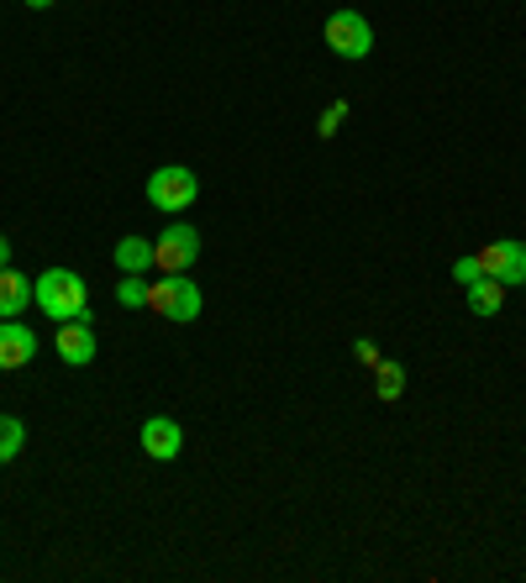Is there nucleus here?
I'll return each instance as SVG.
<instances>
[{
  "label": "nucleus",
  "mask_w": 526,
  "mask_h": 583,
  "mask_svg": "<svg viewBox=\"0 0 526 583\" xmlns=\"http://www.w3.org/2000/svg\"><path fill=\"white\" fill-rule=\"evenodd\" d=\"M53 347H59V358H64L69 368L95 363V326H90V316H80V321H59Z\"/></svg>",
  "instance_id": "nucleus-8"
},
{
  "label": "nucleus",
  "mask_w": 526,
  "mask_h": 583,
  "mask_svg": "<svg viewBox=\"0 0 526 583\" xmlns=\"http://www.w3.org/2000/svg\"><path fill=\"white\" fill-rule=\"evenodd\" d=\"M322 38H327V47L337 53V59H353V64L374 53V26L364 22V11H348V6L332 11L327 26H322Z\"/></svg>",
  "instance_id": "nucleus-2"
},
{
  "label": "nucleus",
  "mask_w": 526,
  "mask_h": 583,
  "mask_svg": "<svg viewBox=\"0 0 526 583\" xmlns=\"http://www.w3.org/2000/svg\"><path fill=\"white\" fill-rule=\"evenodd\" d=\"M474 258H480V274H490V279H501L505 289H516V284H526V242H516V237L490 242V247H480Z\"/></svg>",
  "instance_id": "nucleus-6"
},
{
  "label": "nucleus",
  "mask_w": 526,
  "mask_h": 583,
  "mask_svg": "<svg viewBox=\"0 0 526 583\" xmlns=\"http://www.w3.org/2000/svg\"><path fill=\"white\" fill-rule=\"evenodd\" d=\"M148 310L164 321H196L200 316V289L185 274H164L158 284H148Z\"/></svg>",
  "instance_id": "nucleus-3"
},
{
  "label": "nucleus",
  "mask_w": 526,
  "mask_h": 583,
  "mask_svg": "<svg viewBox=\"0 0 526 583\" xmlns=\"http://www.w3.org/2000/svg\"><path fill=\"white\" fill-rule=\"evenodd\" d=\"M32 300H38V295H32V279L17 274V268H0V321H17Z\"/></svg>",
  "instance_id": "nucleus-10"
},
{
  "label": "nucleus",
  "mask_w": 526,
  "mask_h": 583,
  "mask_svg": "<svg viewBox=\"0 0 526 583\" xmlns=\"http://www.w3.org/2000/svg\"><path fill=\"white\" fill-rule=\"evenodd\" d=\"M200 194V179L196 169H185V163H169V169H158L148 179V205L154 211H190Z\"/></svg>",
  "instance_id": "nucleus-4"
},
{
  "label": "nucleus",
  "mask_w": 526,
  "mask_h": 583,
  "mask_svg": "<svg viewBox=\"0 0 526 583\" xmlns=\"http://www.w3.org/2000/svg\"><path fill=\"white\" fill-rule=\"evenodd\" d=\"M116 300L127 305V310H143V305H148V284H143V274H127V279L116 284Z\"/></svg>",
  "instance_id": "nucleus-15"
},
{
  "label": "nucleus",
  "mask_w": 526,
  "mask_h": 583,
  "mask_svg": "<svg viewBox=\"0 0 526 583\" xmlns=\"http://www.w3.org/2000/svg\"><path fill=\"white\" fill-rule=\"evenodd\" d=\"M453 279L474 284V279H480V258H459V263H453Z\"/></svg>",
  "instance_id": "nucleus-18"
},
{
  "label": "nucleus",
  "mask_w": 526,
  "mask_h": 583,
  "mask_svg": "<svg viewBox=\"0 0 526 583\" xmlns=\"http://www.w3.org/2000/svg\"><path fill=\"white\" fill-rule=\"evenodd\" d=\"M0 268H11V237L0 232Z\"/></svg>",
  "instance_id": "nucleus-19"
},
{
  "label": "nucleus",
  "mask_w": 526,
  "mask_h": 583,
  "mask_svg": "<svg viewBox=\"0 0 526 583\" xmlns=\"http://www.w3.org/2000/svg\"><path fill=\"white\" fill-rule=\"evenodd\" d=\"M137 447L154 457V463H175L179 447H185V432H179V421H169V415H148L143 432H137Z\"/></svg>",
  "instance_id": "nucleus-7"
},
{
  "label": "nucleus",
  "mask_w": 526,
  "mask_h": 583,
  "mask_svg": "<svg viewBox=\"0 0 526 583\" xmlns=\"http://www.w3.org/2000/svg\"><path fill=\"white\" fill-rule=\"evenodd\" d=\"M374 394H379L385 405H390V400H400V394H406V368L379 358V363H374Z\"/></svg>",
  "instance_id": "nucleus-13"
},
{
  "label": "nucleus",
  "mask_w": 526,
  "mask_h": 583,
  "mask_svg": "<svg viewBox=\"0 0 526 583\" xmlns=\"http://www.w3.org/2000/svg\"><path fill=\"white\" fill-rule=\"evenodd\" d=\"M463 289H469V310H474V316H484V321H490V316H501V305H505V284L501 279L480 274V279L463 284Z\"/></svg>",
  "instance_id": "nucleus-11"
},
{
  "label": "nucleus",
  "mask_w": 526,
  "mask_h": 583,
  "mask_svg": "<svg viewBox=\"0 0 526 583\" xmlns=\"http://www.w3.org/2000/svg\"><path fill=\"white\" fill-rule=\"evenodd\" d=\"M196 258H200V232L190 221H169L164 237L154 242V268L158 274H185Z\"/></svg>",
  "instance_id": "nucleus-5"
},
{
  "label": "nucleus",
  "mask_w": 526,
  "mask_h": 583,
  "mask_svg": "<svg viewBox=\"0 0 526 583\" xmlns=\"http://www.w3.org/2000/svg\"><path fill=\"white\" fill-rule=\"evenodd\" d=\"M32 295H38V305H43V316L53 326L90 316V289L74 268H48L43 279H32Z\"/></svg>",
  "instance_id": "nucleus-1"
},
{
  "label": "nucleus",
  "mask_w": 526,
  "mask_h": 583,
  "mask_svg": "<svg viewBox=\"0 0 526 583\" xmlns=\"http://www.w3.org/2000/svg\"><path fill=\"white\" fill-rule=\"evenodd\" d=\"M353 358H358L364 368H374V363H379V347H374L369 337H358V342H353Z\"/></svg>",
  "instance_id": "nucleus-17"
},
{
  "label": "nucleus",
  "mask_w": 526,
  "mask_h": 583,
  "mask_svg": "<svg viewBox=\"0 0 526 583\" xmlns=\"http://www.w3.org/2000/svg\"><path fill=\"white\" fill-rule=\"evenodd\" d=\"M111 258H116L122 274H148V268H154V242H148V237H122Z\"/></svg>",
  "instance_id": "nucleus-12"
},
{
  "label": "nucleus",
  "mask_w": 526,
  "mask_h": 583,
  "mask_svg": "<svg viewBox=\"0 0 526 583\" xmlns=\"http://www.w3.org/2000/svg\"><path fill=\"white\" fill-rule=\"evenodd\" d=\"M27 6H32V11H48V6H53V0H27Z\"/></svg>",
  "instance_id": "nucleus-20"
},
{
  "label": "nucleus",
  "mask_w": 526,
  "mask_h": 583,
  "mask_svg": "<svg viewBox=\"0 0 526 583\" xmlns=\"http://www.w3.org/2000/svg\"><path fill=\"white\" fill-rule=\"evenodd\" d=\"M343 121H348V100H332V106L322 110L316 131H322V137H337V127H343Z\"/></svg>",
  "instance_id": "nucleus-16"
},
{
  "label": "nucleus",
  "mask_w": 526,
  "mask_h": 583,
  "mask_svg": "<svg viewBox=\"0 0 526 583\" xmlns=\"http://www.w3.org/2000/svg\"><path fill=\"white\" fill-rule=\"evenodd\" d=\"M32 358H38V331L22 321H0V373L27 368Z\"/></svg>",
  "instance_id": "nucleus-9"
},
{
  "label": "nucleus",
  "mask_w": 526,
  "mask_h": 583,
  "mask_svg": "<svg viewBox=\"0 0 526 583\" xmlns=\"http://www.w3.org/2000/svg\"><path fill=\"white\" fill-rule=\"evenodd\" d=\"M22 447H27V426L17 415H0V463H11Z\"/></svg>",
  "instance_id": "nucleus-14"
}]
</instances>
